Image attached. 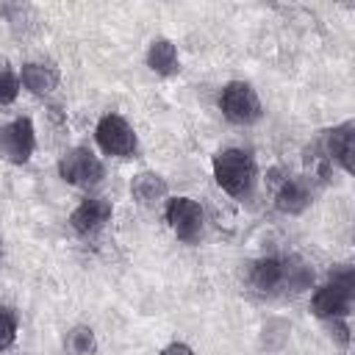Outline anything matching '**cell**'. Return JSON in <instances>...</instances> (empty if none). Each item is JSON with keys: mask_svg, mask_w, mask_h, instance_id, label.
<instances>
[{"mask_svg": "<svg viewBox=\"0 0 355 355\" xmlns=\"http://www.w3.org/2000/svg\"><path fill=\"white\" fill-rule=\"evenodd\" d=\"M214 178L219 183L222 191H227L230 197H250L252 186H255V161L247 150L230 147L214 155Z\"/></svg>", "mask_w": 355, "mask_h": 355, "instance_id": "6da1fadb", "label": "cell"}, {"mask_svg": "<svg viewBox=\"0 0 355 355\" xmlns=\"http://www.w3.org/2000/svg\"><path fill=\"white\" fill-rule=\"evenodd\" d=\"M219 111L233 125H252L261 119V100L258 92L244 80H230L219 92Z\"/></svg>", "mask_w": 355, "mask_h": 355, "instance_id": "7a4b0ae2", "label": "cell"}, {"mask_svg": "<svg viewBox=\"0 0 355 355\" xmlns=\"http://www.w3.org/2000/svg\"><path fill=\"white\" fill-rule=\"evenodd\" d=\"M164 219H166L169 230H172L180 241L194 244V241L202 239L205 214H202V208H200L197 200H191V197H172V200H166Z\"/></svg>", "mask_w": 355, "mask_h": 355, "instance_id": "3957f363", "label": "cell"}, {"mask_svg": "<svg viewBox=\"0 0 355 355\" xmlns=\"http://www.w3.org/2000/svg\"><path fill=\"white\" fill-rule=\"evenodd\" d=\"M58 175L61 180H67L69 186H80V189H89V186H97L105 175L103 169V161L89 150V147H72L61 155L58 161Z\"/></svg>", "mask_w": 355, "mask_h": 355, "instance_id": "277c9868", "label": "cell"}, {"mask_svg": "<svg viewBox=\"0 0 355 355\" xmlns=\"http://www.w3.org/2000/svg\"><path fill=\"white\" fill-rule=\"evenodd\" d=\"M94 139H97V144H100L103 153L116 155V158H130L136 153V147H139V139H136L133 128L119 114L100 116V122L94 128Z\"/></svg>", "mask_w": 355, "mask_h": 355, "instance_id": "5b68a950", "label": "cell"}, {"mask_svg": "<svg viewBox=\"0 0 355 355\" xmlns=\"http://www.w3.org/2000/svg\"><path fill=\"white\" fill-rule=\"evenodd\" d=\"M33 150H36V130L28 116L0 125V158H6L8 164H28Z\"/></svg>", "mask_w": 355, "mask_h": 355, "instance_id": "8992f818", "label": "cell"}, {"mask_svg": "<svg viewBox=\"0 0 355 355\" xmlns=\"http://www.w3.org/2000/svg\"><path fill=\"white\" fill-rule=\"evenodd\" d=\"M352 294L355 288H344V286H336V283H324L322 288L313 291L311 297V308L319 319H344L349 313V305H352Z\"/></svg>", "mask_w": 355, "mask_h": 355, "instance_id": "52a82bcc", "label": "cell"}, {"mask_svg": "<svg viewBox=\"0 0 355 355\" xmlns=\"http://www.w3.org/2000/svg\"><path fill=\"white\" fill-rule=\"evenodd\" d=\"M114 214V205L105 200V197H86L80 200V205L69 214V225L75 233L80 236H89V233H97Z\"/></svg>", "mask_w": 355, "mask_h": 355, "instance_id": "ba28073f", "label": "cell"}, {"mask_svg": "<svg viewBox=\"0 0 355 355\" xmlns=\"http://www.w3.org/2000/svg\"><path fill=\"white\" fill-rule=\"evenodd\" d=\"M324 158L327 161H336L344 172H352L355 169V125L352 122H344V125L327 130Z\"/></svg>", "mask_w": 355, "mask_h": 355, "instance_id": "9c48e42d", "label": "cell"}, {"mask_svg": "<svg viewBox=\"0 0 355 355\" xmlns=\"http://www.w3.org/2000/svg\"><path fill=\"white\" fill-rule=\"evenodd\" d=\"M58 80H61V72L44 61H28L19 69V86H25L31 94H39V97L55 92Z\"/></svg>", "mask_w": 355, "mask_h": 355, "instance_id": "30bf717a", "label": "cell"}, {"mask_svg": "<svg viewBox=\"0 0 355 355\" xmlns=\"http://www.w3.org/2000/svg\"><path fill=\"white\" fill-rule=\"evenodd\" d=\"M311 205V189L302 178H286L280 183V189L275 191V208L280 214L297 216Z\"/></svg>", "mask_w": 355, "mask_h": 355, "instance_id": "8fae6325", "label": "cell"}, {"mask_svg": "<svg viewBox=\"0 0 355 355\" xmlns=\"http://www.w3.org/2000/svg\"><path fill=\"white\" fill-rule=\"evenodd\" d=\"M283 277H286V258H275V255L255 261L250 272V283L263 294L283 291Z\"/></svg>", "mask_w": 355, "mask_h": 355, "instance_id": "7c38bea8", "label": "cell"}, {"mask_svg": "<svg viewBox=\"0 0 355 355\" xmlns=\"http://www.w3.org/2000/svg\"><path fill=\"white\" fill-rule=\"evenodd\" d=\"M147 67H150L155 75H164V78L175 75V72L180 69V58H178L175 42L166 39V36L153 39L150 47H147Z\"/></svg>", "mask_w": 355, "mask_h": 355, "instance_id": "4fadbf2b", "label": "cell"}, {"mask_svg": "<svg viewBox=\"0 0 355 355\" xmlns=\"http://www.w3.org/2000/svg\"><path fill=\"white\" fill-rule=\"evenodd\" d=\"M166 180L158 172H139L130 180V194L141 202V205H155L166 197Z\"/></svg>", "mask_w": 355, "mask_h": 355, "instance_id": "5bb4252c", "label": "cell"}, {"mask_svg": "<svg viewBox=\"0 0 355 355\" xmlns=\"http://www.w3.org/2000/svg\"><path fill=\"white\" fill-rule=\"evenodd\" d=\"M64 347L69 355H94L97 352V336L89 324H75L67 330Z\"/></svg>", "mask_w": 355, "mask_h": 355, "instance_id": "9a60e30c", "label": "cell"}, {"mask_svg": "<svg viewBox=\"0 0 355 355\" xmlns=\"http://www.w3.org/2000/svg\"><path fill=\"white\" fill-rule=\"evenodd\" d=\"M19 94V75H14L6 55H0V105L14 103Z\"/></svg>", "mask_w": 355, "mask_h": 355, "instance_id": "2e32d148", "label": "cell"}, {"mask_svg": "<svg viewBox=\"0 0 355 355\" xmlns=\"http://www.w3.org/2000/svg\"><path fill=\"white\" fill-rule=\"evenodd\" d=\"M17 327H19L17 313L11 308H0V352L17 341Z\"/></svg>", "mask_w": 355, "mask_h": 355, "instance_id": "e0dca14e", "label": "cell"}, {"mask_svg": "<svg viewBox=\"0 0 355 355\" xmlns=\"http://www.w3.org/2000/svg\"><path fill=\"white\" fill-rule=\"evenodd\" d=\"M330 322H333V336L338 338L341 347H347L349 344V327H347V322L344 319H330Z\"/></svg>", "mask_w": 355, "mask_h": 355, "instance_id": "ac0fdd59", "label": "cell"}, {"mask_svg": "<svg viewBox=\"0 0 355 355\" xmlns=\"http://www.w3.org/2000/svg\"><path fill=\"white\" fill-rule=\"evenodd\" d=\"M158 355H194V349H191L189 344H183V341H172V344H166Z\"/></svg>", "mask_w": 355, "mask_h": 355, "instance_id": "d6986e66", "label": "cell"}, {"mask_svg": "<svg viewBox=\"0 0 355 355\" xmlns=\"http://www.w3.org/2000/svg\"><path fill=\"white\" fill-rule=\"evenodd\" d=\"M0 255H3V239H0Z\"/></svg>", "mask_w": 355, "mask_h": 355, "instance_id": "ffe728a7", "label": "cell"}]
</instances>
